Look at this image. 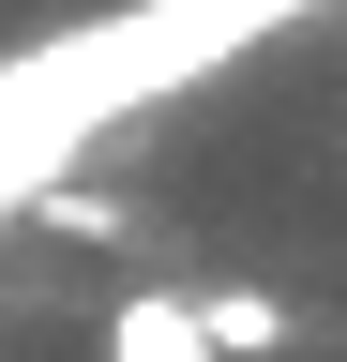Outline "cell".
<instances>
[{"label": "cell", "mask_w": 347, "mask_h": 362, "mask_svg": "<svg viewBox=\"0 0 347 362\" xmlns=\"http://www.w3.org/2000/svg\"><path fill=\"white\" fill-rule=\"evenodd\" d=\"M196 347H211V362H287V302H272V287H211V302H196Z\"/></svg>", "instance_id": "6da1fadb"}, {"label": "cell", "mask_w": 347, "mask_h": 362, "mask_svg": "<svg viewBox=\"0 0 347 362\" xmlns=\"http://www.w3.org/2000/svg\"><path fill=\"white\" fill-rule=\"evenodd\" d=\"M106 362H211V347H196V302H182V287H136V302L106 317Z\"/></svg>", "instance_id": "7a4b0ae2"}]
</instances>
